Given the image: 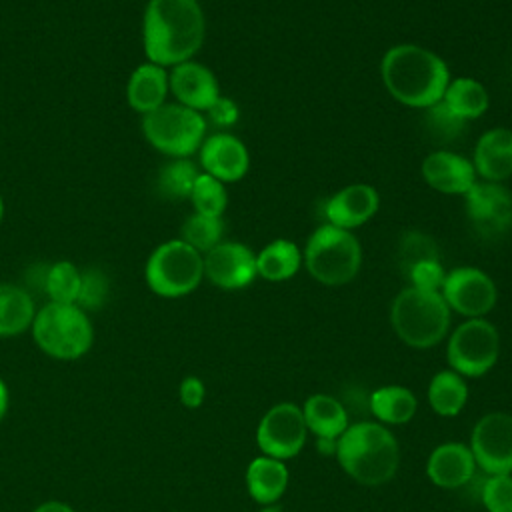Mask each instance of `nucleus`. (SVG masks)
Masks as SVG:
<instances>
[{"instance_id": "obj_37", "label": "nucleus", "mask_w": 512, "mask_h": 512, "mask_svg": "<svg viewBox=\"0 0 512 512\" xmlns=\"http://www.w3.org/2000/svg\"><path fill=\"white\" fill-rule=\"evenodd\" d=\"M406 276L410 280V286H414V288L440 292V288L444 284V278H446V272H444V268L440 264V258H438V260H422V262L414 264L408 270Z\"/></svg>"}, {"instance_id": "obj_14", "label": "nucleus", "mask_w": 512, "mask_h": 512, "mask_svg": "<svg viewBox=\"0 0 512 512\" xmlns=\"http://www.w3.org/2000/svg\"><path fill=\"white\" fill-rule=\"evenodd\" d=\"M204 276L218 288L238 290L256 276V254L242 242H220L204 254Z\"/></svg>"}, {"instance_id": "obj_16", "label": "nucleus", "mask_w": 512, "mask_h": 512, "mask_svg": "<svg viewBox=\"0 0 512 512\" xmlns=\"http://www.w3.org/2000/svg\"><path fill=\"white\" fill-rule=\"evenodd\" d=\"M170 92L176 96L178 104L192 108L196 112H206L220 96L218 80L210 68L200 62L186 60L168 72Z\"/></svg>"}, {"instance_id": "obj_23", "label": "nucleus", "mask_w": 512, "mask_h": 512, "mask_svg": "<svg viewBox=\"0 0 512 512\" xmlns=\"http://www.w3.org/2000/svg\"><path fill=\"white\" fill-rule=\"evenodd\" d=\"M36 306L28 290L0 282V336L10 338L32 328Z\"/></svg>"}, {"instance_id": "obj_41", "label": "nucleus", "mask_w": 512, "mask_h": 512, "mask_svg": "<svg viewBox=\"0 0 512 512\" xmlns=\"http://www.w3.org/2000/svg\"><path fill=\"white\" fill-rule=\"evenodd\" d=\"M8 388H6V384H4V380L0 378V422L4 420V416H6V410H8Z\"/></svg>"}, {"instance_id": "obj_8", "label": "nucleus", "mask_w": 512, "mask_h": 512, "mask_svg": "<svg viewBox=\"0 0 512 512\" xmlns=\"http://www.w3.org/2000/svg\"><path fill=\"white\" fill-rule=\"evenodd\" d=\"M142 134L158 152L170 158H190L206 138V120L178 102L162 104L142 116Z\"/></svg>"}, {"instance_id": "obj_9", "label": "nucleus", "mask_w": 512, "mask_h": 512, "mask_svg": "<svg viewBox=\"0 0 512 512\" xmlns=\"http://www.w3.org/2000/svg\"><path fill=\"white\" fill-rule=\"evenodd\" d=\"M500 336L492 322L468 318L448 340V362L460 376H482L498 360Z\"/></svg>"}, {"instance_id": "obj_5", "label": "nucleus", "mask_w": 512, "mask_h": 512, "mask_svg": "<svg viewBox=\"0 0 512 512\" xmlns=\"http://www.w3.org/2000/svg\"><path fill=\"white\" fill-rule=\"evenodd\" d=\"M32 338L50 358L78 360L92 348L94 328L80 306L48 302L36 310Z\"/></svg>"}, {"instance_id": "obj_20", "label": "nucleus", "mask_w": 512, "mask_h": 512, "mask_svg": "<svg viewBox=\"0 0 512 512\" xmlns=\"http://www.w3.org/2000/svg\"><path fill=\"white\" fill-rule=\"evenodd\" d=\"M474 170L486 182H502L512 174V130L492 128L474 148Z\"/></svg>"}, {"instance_id": "obj_31", "label": "nucleus", "mask_w": 512, "mask_h": 512, "mask_svg": "<svg viewBox=\"0 0 512 512\" xmlns=\"http://www.w3.org/2000/svg\"><path fill=\"white\" fill-rule=\"evenodd\" d=\"M222 232H224L222 218L194 212L184 220L180 228V240H184L204 256L208 250H212L216 244L222 242Z\"/></svg>"}, {"instance_id": "obj_12", "label": "nucleus", "mask_w": 512, "mask_h": 512, "mask_svg": "<svg viewBox=\"0 0 512 512\" xmlns=\"http://www.w3.org/2000/svg\"><path fill=\"white\" fill-rule=\"evenodd\" d=\"M470 450L488 474H512V414L490 412L482 416L470 438Z\"/></svg>"}, {"instance_id": "obj_21", "label": "nucleus", "mask_w": 512, "mask_h": 512, "mask_svg": "<svg viewBox=\"0 0 512 512\" xmlns=\"http://www.w3.org/2000/svg\"><path fill=\"white\" fill-rule=\"evenodd\" d=\"M168 72L164 66L144 62L134 68L126 84V98L132 110L146 116L166 104L168 94Z\"/></svg>"}, {"instance_id": "obj_18", "label": "nucleus", "mask_w": 512, "mask_h": 512, "mask_svg": "<svg viewBox=\"0 0 512 512\" xmlns=\"http://www.w3.org/2000/svg\"><path fill=\"white\" fill-rule=\"evenodd\" d=\"M380 206V196L370 184H348L326 200L328 224L354 230L368 222Z\"/></svg>"}, {"instance_id": "obj_39", "label": "nucleus", "mask_w": 512, "mask_h": 512, "mask_svg": "<svg viewBox=\"0 0 512 512\" xmlns=\"http://www.w3.org/2000/svg\"><path fill=\"white\" fill-rule=\"evenodd\" d=\"M178 396H180V402H182L186 408H198V406L204 402V396H206L204 382H202L198 376H186V378L180 382Z\"/></svg>"}, {"instance_id": "obj_32", "label": "nucleus", "mask_w": 512, "mask_h": 512, "mask_svg": "<svg viewBox=\"0 0 512 512\" xmlns=\"http://www.w3.org/2000/svg\"><path fill=\"white\" fill-rule=\"evenodd\" d=\"M188 200L192 202L194 212L204 214V216L222 218L226 204H228V192H226L224 182L216 180L214 176H210L206 172H200Z\"/></svg>"}, {"instance_id": "obj_7", "label": "nucleus", "mask_w": 512, "mask_h": 512, "mask_svg": "<svg viewBox=\"0 0 512 512\" xmlns=\"http://www.w3.org/2000/svg\"><path fill=\"white\" fill-rule=\"evenodd\" d=\"M148 288L162 298H180L204 278V256L184 240H168L152 250L144 266Z\"/></svg>"}, {"instance_id": "obj_15", "label": "nucleus", "mask_w": 512, "mask_h": 512, "mask_svg": "<svg viewBox=\"0 0 512 512\" xmlns=\"http://www.w3.org/2000/svg\"><path fill=\"white\" fill-rule=\"evenodd\" d=\"M200 166L220 182L240 180L250 166V154L244 142L228 132H216L204 138L200 146Z\"/></svg>"}, {"instance_id": "obj_4", "label": "nucleus", "mask_w": 512, "mask_h": 512, "mask_svg": "<svg viewBox=\"0 0 512 512\" xmlns=\"http://www.w3.org/2000/svg\"><path fill=\"white\" fill-rule=\"evenodd\" d=\"M390 322L404 344L430 348L446 336L450 328V308L440 292L408 286L394 298Z\"/></svg>"}, {"instance_id": "obj_13", "label": "nucleus", "mask_w": 512, "mask_h": 512, "mask_svg": "<svg viewBox=\"0 0 512 512\" xmlns=\"http://www.w3.org/2000/svg\"><path fill=\"white\" fill-rule=\"evenodd\" d=\"M450 310L468 318H482L496 304V286L492 278L474 266H460L446 272L440 288Z\"/></svg>"}, {"instance_id": "obj_35", "label": "nucleus", "mask_w": 512, "mask_h": 512, "mask_svg": "<svg viewBox=\"0 0 512 512\" xmlns=\"http://www.w3.org/2000/svg\"><path fill=\"white\" fill-rule=\"evenodd\" d=\"M480 500L488 512H512V474H490L482 484Z\"/></svg>"}, {"instance_id": "obj_36", "label": "nucleus", "mask_w": 512, "mask_h": 512, "mask_svg": "<svg viewBox=\"0 0 512 512\" xmlns=\"http://www.w3.org/2000/svg\"><path fill=\"white\" fill-rule=\"evenodd\" d=\"M108 290H110V282L102 270H98V268L84 270L76 306H80L84 312L100 308L108 298Z\"/></svg>"}, {"instance_id": "obj_42", "label": "nucleus", "mask_w": 512, "mask_h": 512, "mask_svg": "<svg viewBox=\"0 0 512 512\" xmlns=\"http://www.w3.org/2000/svg\"><path fill=\"white\" fill-rule=\"evenodd\" d=\"M318 450L322 454H336V440L334 438H318Z\"/></svg>"}, {"instance_id": "obj_44", "label": "nucleus", "mask_w": 512, "mask_h": 512, "mask_svg": "<svg viewBox=\"0 0 512 512\" xmlns=\"http://www.w3.org/2000/svg\"><path fill=\"white\" fill-rule=\"evenodd\" d=\"M4 220V200H2V194H0V224Z\"/></svg>"}, {"instance_id": "obj_25", "label": "nucleus", "mask_w": 512, "mask_h": 512, "mask_svg": "<svg viewBox=\"0 0 512 512\" xmlns=\"http://www.w3.org/2000/svg\"><path fill=\"white\" fill-rule=\"evenodd\" d=\"M302 264L300 248L286 238L266 244L256 254V270L262 278L270 282H282L292 278Z\"/></svg>"}, {"instance_id": "obj_6", "label": "nucleus", "mask_w": 512, "mask_h": 512, "mask_svg": "<svg viewBox=\"0 0 512 512\" xmlns=\"http://www.w3.org/2000/svg\"><path fill=\"white\" fill-rule=\"evenodd\" d=\"M302 262L314 280L326 286H342L356 278L362 266V246L344 228L322 224L306 242Z\"/></svg>"}, {"instance_id": "obj_19", "label": "nucleus", "mask_w": 512, "mask_h": 512, "mask_svg": "<svg viewBox=\"0 0 512 512\" xmlns=\"http://www.w3.org/2000/svg\"><path fill=\"white\" fill-rule=\"evenodd\" d=\"M476 470V460L470 446L460 442H446L432 450L426 472L428 478L442 488H458L472 480Z\"/></svg>"}, {"instance_id": "obj_2", "label": "nucleus", "mask_w": 512, "mask_h": 512, "mask_svg": "<svg viewBox=\"0 0 512 512\" xmlns=\"http://www.w3.org/2000/svg\"><path fill=\"white\" fill-rule=\"evenodd\" d=\"M380 74L392 98L422 110L440 102L450 82L446 62L432 50L416 44L392 46L382 56Z\"/></svg>"}, {"instance_id": "obj_40", "label": "nucleus", "mask_w": 512, "mask_h": 512, "mask_svg": "<svg viewBox=\"0 0 512 512\" xmlns=\"http://www.w3.org/2000/svg\"><path fill=\"white\" fill-rule=\"evenodd\" d=\"M32 512H76V510L66 502L48 500V502H42L40 506H36Z\"/></svg>"}, {"instance_id": "obj_10", "label": "nucleus", "mask_w": 512, "mask_h": 512, "mask_svg": "<svg viewBox=\"0 0 512 512\" xmlns=\"http://www.w3.org/2000/svg\"><path fill=\"white\" fill-rule=\"evenodd\" d=\"M464 208L474 232L486 240L502 238L512 228V194L500 182H476L464 194Z\"/></svg>"}, {"instance_id": "obj_24", "label": "nucleus", "mask_w": 512, "mask_h": 512, "mask_svg": "<svg viewBox=\"0 0 512 512\" xmlns=\"http://www.w3.org/2000/svg\"><path fill=\"white\" fill-rule=\"evenodd\" d=\"M304 422L306 428L316 434V438H334L338 440L340 434L348 428V414L340 400L328 394H314L306 400L304 408Z\"/></svg>"}, {"instance_id": "obj_28", "label": "nucleus", "mask_w": 512, "mask_h": 512, "mask_svg": "<svg viewBox=\"0 0 512 512\" xmlns=\"http://www.w3.org/2000/svg\"><path fill=\"white\" fill-rule=\"evenodd\" d=\"M416 396L404 386H382L370 396L372 414L386 424H404L416 414Z\"/></svg>"}, {"instance_id": "obj_29", "label": "nucleus", "mask_w": 512, "mask_h": 512, "mask_svg": "<svg viewBox=\"0 0 512 512\" xmlns=\"http://www.w3.org/2000/svg\"><path fill=\"white\" fill-rule=\"evenodd\" d=\"M198 168L190 158H172L166 162L156 178V188L160 196L168 200H186L198 178Z\"/></svg>"}, {"instance_id": "obj_11", "label": "nucleus", "mask_w": 512, "mask_h": 512, "mask_svg": "<svg viewBox=\"0 0 512 512\" xmlns=\"http://www.w3.org/2000/svg\"><path fill=\"white\" fill-rule=\"evenodd\" d=\"M306 432L308 428L302 408L292 402H280L262 416L256 430V442L266 456L286 460L302 450Z\"/></svg>"}, {"instance_id": "obj_27", "label": "nucleus", "mask_w": 512, "mask_h": 512, "mask_svg": "<svg viewBox=\"0 0 512 512\" xmlns=\"http://www.w3.org/2000/svg\"><path fill=\"white\" fill-rule=\"evenodd\" d=\"M468 400V386L454 370L434 374L428 386V402L440 416H456Z\"/></svg>"}, {"instance_id": "obj_17", "label": "nucleus", "mask_w": 512, "mask_h": 512, "mask_svg": "<svg viewBox=\"0 0 512 512\" xmlns=\"http://www.w3.org/2000/svg\"><path fill=\"white\" fill-rule=\"evenodd\" d=\"M422 176L426 184L442 194H466L476 184V170L472 160L450 152H430L422 162Z\"/></svg>"}, {"instance_id": "obj_30", "label": "nucleus", "mask_w": 512, "mask_h": 512, "mask_svg": "<svg viewBox=\"0 0 512 512\" xmlns=\"http://www.w3.org/2000/svg\"><path fill=\"white\" fill-rule=\"evenodd\" d=\"M82 272L76 264L70 260H58L54 262L44 276V290L50 298V302L60 304H76L78 292H80Z\"/></svg>"}, {"instance_id": "obj_22", "label": "nucleus", "mask_w": 512, "mask_h": 512, "mask_svg": "<svg viewBox=\"0 0 512 512\" xmlns=\"http://www.w3.org/2000/svg\"><path fill=\"white\" fill-rule=\"evenodd\" d=\"M246 484L250 496L260 504H274L288 486V468L272 456H258L248 464Z\"/></svg>"}, {"instance_id": "obj_33", "label": "nucleus", "mask_w": 512, "mask_h": 512, "mask_svg": "<svg viewBox=\"0 0 512 512\" xmlns=\"http://www.w3.org/2000/svg\"><path fill=\"white\" fill-rule=\"evenodd\" d=\"M466 120L454 114L442 100L424 108V130L426 134L440 144H450L462 136Z\"/></svg>"}, {"instance_id": "obj_43", "label": "nucleus", "mask_w": 512, "mask_h": 512, "mask_svg": "<svg viewBox=\"0 0 512 512\" xmlns=\"http://www.w3.org/2000/svg\"><path fill=\"white\" fill-rule=\"evenodd\" d=\"M262 512H282L278 506H272V504H266L264 508H262Z\"/></svg>"}, {"instance_id": "obj_38", "label": "nucleus", "mask_w": 512, "mask_h": 512, "mask_svg": "<svg viewBox=\"0 0 512 512\" xmlns=\"http://www.w3.org/2000/svg\"><path fill=\"white\" fill-rule=\"evenodd\" d=\"M206 114H208V118L214 126L228 128V126L236 124V120L240 116V110H238L234 100H230L226 96H218V100L206 110Z\"/></svg>"}, {"instance_id": "obj_34", "label": "nucleus", "mask_w": 512, "mask_h": 512, "mask_svg": "<svg viewBox=\"0 0 512 512\" xmlns=\"http://www.w3.org/2000/svg\"><path fill=\"white\" fill-rule=\"evenodd\" d=\"M438 246L436 242L418 230H410L402 236L400 244H398V266L404 274H408V270L422 262V260H438Z\"/></svg>"}, {"instance_id": "obj_26", "label": "nucleus", "mask_w": 512, "mask_h": 512, "mask_svg": "<svg viewBox=\"0 0 512 512\" xmlns=\"http://www.w3.org/2000/svg\"><path fill=\"white\" fill-rule=\"evenodd\" d=\"M442 102L460 118L472 120V118L482 116L488 110L490 98H488V92L482 82H478L470 76H460V78L448 82Z\"/></svg>"}, {"instance_id": "obj_1", "label": "nucleus", "mask_w": 512, "mask_h": 512, "mask_svg": "<svg viewBox=\"0 0 512 512\" xmlns=\"http://www.w3.org/2000/svg\"><path fill=\"white\" fill-rule=\"evenodd\" d=\"M206 34L198 0H148L142 20V42L148 62L176 66L192 60Z\"/></svg>"}, {"instance_id": "obj_3", "label": "nucleus", "mask_w": 512, "mask_h": 512, "mask_svg": "<svg viewBox=\"0 0 512 512\" xmlns=\"http://www.w3.org/2000/svg\"><path fill=\"white\" fill-rule=\"evenodd\" d=\"M336 458L356 482L380 486L396 474L400 452L396 438L382 424L358 422L336 440Z\"/></svg>"}]
</instances>
